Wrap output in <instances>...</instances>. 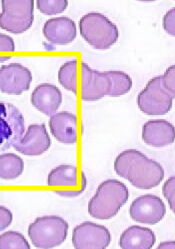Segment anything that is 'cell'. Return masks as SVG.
<instances>
[{
    "mask_svg": "<svg viewBox=\"0 0 175 249\" xmlns=\"http://www.w3.org/2000/svg\"><path fill=\"white\" fill-rule=\"evenodd\" d=\"M68 230V223L64 218L51 215L37 218L28 227V234L33 246L48 249L63 244Z\"/></svg>",
    "mask_w": 175,
    "mask_h": 249,
    "instance_id": "obj_4",
    "label": "cell"
},
{
    "mask_svg": "<svg viewBox=\"0 0 175 249\" xmlns=\"http://www.w3.org/2000/svg\"><path fill=\"white\" fill-rule=\"evenodd\" d=\"M87 178L85 176V173H82L81 174V189L80 190H76V191H55V194L59 195V196L67 197V198H73V197H76L81 195L82 193L85 191L87 187Z\"/></svg>",
    "mask_w": 175,
    "mask_h": 249,
    "instance_id": "obj_28",
    "label": "cell"
},
{
    "mask_svg": "<svg viewBox=\"0 0 175 249\" xmlns=\"http://www.w3.org/2000/svg\"><path fill=\"white\" fill-rule=\"evenodd\" d=\"M30 249L31 247L22 234L7 231L0 235V249Z\"/></svg>",
    "mask_w": 175,
    "mask_h": 249,
    "instance_id": "obj_22",
    "label": "cell"
},
{
    "mask_svg": "<svg viewBox=\"0 0 175 249\" xmlns=\"http://www.w3.org/2000/svg\"><path fill=\"white\" fill-rule=\"evenodd\" d=\"M129 198L127 186L117 179H107L98 186L88 203V213L98 220L115 217Z\"/></svg>",
    "mask_w": 175,
    "mask_h": 249,
    "instance_id": "obj_2",
    "label": "cell"
},
{
    "mask_svg": "<svg viewBox=\"0 0 175 249\" xmlns=\"http://www.w3.org/2000/svg\"><path fill=\"white\" fill-rule=\"evenodd\" d=\"M155 243L156 236L151 229L134 225L123 231L119 245L123 249H151Z\"/></svg>",
    "mask_w": 175,
    "mask_h": 249,
    "instance_id": "obj_16",
    "label": "cell"
},
{
    "mask_svg": "<svg viewBox=\"0 0 175 249\" xmlns=\"http://www.w3.org/2000/svg\"><path fill=\"white\" fill-rule=\"evenodd\" d=\"M13 220V214L8 208L0 206V232L5 230Z\"/></svg>",
    "mask_w": 175,
    "mask_h": 249,
    "instance_id": "obj_27",
    "label": "cell"
},
{
    "mask_svg": "<svg viewBox=\"0 0 175 249\" xmlns=\"http://www.w3.org/2000/svg\"><path fill=\"white\" fill-rule=\"evenodd\" d=\"M174 96L162 85V76L153 77L139 92L137 104L139 110L149 116L165 115L173 107Z\"/></svg>",
    "mask_w": 175,
    "mask_h": 249,
    "instance_id": "obj_6",
    "label": "cell"
},
{
    "mask_svg": "<svg viewBox=\"0 0 175 249\" xmlns=\"http://www.w3.org/2000/svg\"><path fill=\"white\" fill-rule=\"evenodd\" d=\"M50 131L59 142L76 144L78 141V118L67 111L55 113L49 121Z\"/></svg>",
    "mask_w": 175,
    "mask_h": 249,
    "instance_id": "obj_14",
    "label": "cell"
},
{
    "mask_svg": "<svg viewBox=\"0 0 175 249\" xmlns=\"http://www.w3.org/2000/svg\"><path fill=\"white\" fill-rule=\"evenodd\" d=\"M162 27L166 32L172 36L175 35V8L167 11L162 18Z\"/></svg>",
    "mask_w": 175,
    "mask_h": 249,
    "instance_id": "obj_26",
    "label": "cell"
},
{
    "mask_svg": "<svg viewBox=\"0 0 175 249\" xmlns=\"http://www.w3.org/2000/svg\"><path fill=\"white\" fill-rule=\"evenodd\" d=\"M162 82L164 88L175 97V66L172 65L162 75Z\"/></svg>",
    "mask_w": 175,
    "mask_h": 249,
    "instance_id": "obj_25",
    "label": "cell"
},
{
    "mask_svg": "<svg viewBox=\"0 0 175 249\" xmlns=\"http://www.w3.org/2000/svg\"><path fill=\"white\" fill-rule=\"evenodd\" d=\"M114 170L118 176L141 190H149L159 185L165 175L160 163L135 149L121 152L116 157Z\"/></svg>",
    "mask_w": 175,
    "mask_h": 249,
    "instance_id": "obj_1",
    "label": "cell"
},
{
    "mask_svg": "<svg viewBox=\"0 0 175 249\" xmlns=\"http://www.w3.org/2000/svg\"><path fill=\"white\" fill-rule=\"evenodd\" d=\"M78 182V168L69 164L57 166L48 177V184L50 186H76Z\"/></svg>",
    "mask_w": 175,
    "mask_h": 249,
    "instance_id": "obj_18",
    "label": "cell"
},
{
    "mask_svg": "<svg viewBox=\"0 0 175 249\" xmlns=\"http://www.w3.org/2000/svg\"><path fill=\"white\" fill-rule=\"evenodd\" d=\"M78 60L74 59L64 63L58 71V80L61 85L75 95L78 94Z\"/></svg>",
    "mask_w": 175,
    "mask_h": 249,
    "instance_id": "obj_21",
    "label": "cell"
},
{
    "mask_svg": "<svg viewBox=\"0 0 175 249\" xmlns=\"http://www.w3.org/2000/svg\"><path fill=\"white\" fill-rule=\"evenodd\" d=\"M175 126L166 120H151L143 126V141L150 146L155 148L167 146L175 142Z\"/></svg>",
    "mask_w": 175,
    "mask_h": 249,
    "instance_id": "obj_13",
    "label": "cell"
},
{
    "mask_svg": "<svg viewBox=\"0 0 175 249\" xmlns=\"http://www.w3.org/2000/svg\"><path fill=\"white\" fill-rule=\"evenodd\" d=\"M51 141L45 124H33L26 133L13 144L14 149L21 155L37 157L47 152Z\"/></svg>",
    "mask_w": 175,
    "mask_h": 249,
    "instance_id": "obj_11",
    "label": "cell"
},
{
    "mask_svg": "<svg viewBox=\"0 0 175 249\" xmlns=\"http://www.w3.org/2000/svg\"><path fill=\"white\" fill-rule=\"evenodd\" d=\"M111 87L110 79L106 71L92 69L88 80L81 88V98L83 101L95 102L107 96Z\"/></svg>",
    "mask_w": 175,
    "mask_h": 249,
    "instance_id": "obj_17",
    "label": "cell"
},
{
    "mask_svg": "<svg viewBox=\"0 0 175 249\" xmlns=\"http://www.w3.org/2000/svg\"><path fill=\"white\" fill-rule=\"evenodd\" d=\"M167 212L165 204L156 195L147 194L133 200L129 208L130 216L134 221L154 225L160 223Z\"/></svg>",
    "mask_w": 175,
    "mask_h": 249,
    "instance_id": "obj_9",
    "label": "cell"
},
{
    "mask_svg": "<svg viewBox=\"0 0 175 249\" xmlns=\"http://www.w3.org/2000/svg\"><path fill=\"white\" fill-rule=\"evenodd\" d=\"M11 57L9 56H0V63L1 62H4L5 61L9 60L10 59Z\"/></svg>",
    "mask_w": 175,
    "mask_h": 249,
    "instance_id": "obj_31",
    "label": "cell"
},
{
    "mask_svg": "<svg viewBox=\"0 0 175 249\" xmlns=\"http://www.w3.org/2000/svg\"><path fill=\"white\" fill-rule=\"evenodd\" d=\"M24 132L22 113L12 104L0 101V152L10 149Z\"/></svg>",
    "mask_w": 175,
    "mask_h": 249,
    "instance_id": "obj_7",
    "label": "cell"
},
{
    "mask_svg": "<svg viewBox=\"0 0 175 249\" xmlns=\"http://www.w3.org/2000/svg\"><path fill=\"white\" fill-rule=\"evenodd\" d=\"M157 249H175V242L173 241H165L162 242L157 247Z\"/></svg>",
    "mask_w": 175,
    "mask_h": 249,
    "instance_id": "obj_30",
    "label": "cell"
},
{
    "mask_svg": "<svg viewBox=\"0 0 175 249\" xmlns=\"http://www.w3.org/2000/svg\"><path fill=\"white\" fill-rule=\"evenodd\" d=\"M162 194L167 199L171 211L175 213V178L171 177L166 180L162 186Z\"/></svg>",
    "mask_w": 175,
    "mask_h": 249,
    "instance_id": "obj_24",
    "label": "cell"
},
{
    "mask_svg": "<svg viewBox=\"0 0 175 249\" xmlns=\"http://www.w3.org/2000/svg\"><path fill=\"white\" fill-rule=\"evenodd\" d=\"M37 8L47 16L63 13L68 6L67 0H37Z\"/></svg>",
    "mask_w": 175,
    "mask_h": 249,
    "instance_id": "obj_23",
    "label": "cell"
},
{
    "mask_svg": "<svg viewBox=\"0 0 175 249\" xmlns=\"http://www.w3.org/2000/svg\"><path fill=\"white\" fill-rule=\"evenodd\" d=\"M33 80L31 71L19 63L0 68V91L4 94L20 95L29 90Z\"/></svg>",
    "mask_w": 175,
    "mask_h": 249,
    "instance_id": "obj_10",
    "label": "cell"
},
{
    "mask_svg": "<svg viewBox=\"0 0 175 249\" xmlns=\"http://www.w3.org/2000/svg\"><path fill=\"white\" fill-rule=\"evenodd\" d=\"M24 162L19 156L14 153L0 155V178L14 180L22 175Z\"/></svg>",
    "mask_w": 175,
    "mask_h": 249,
    "instance_id": "obj_19",
    "label": "cell"
},
{
    "mask_svg": "<svg viewBox=\"0 0 175 249\" xmlns=\"http://www.w3.org/2000/svg\"><path fill=\"white\" fill-rule=\"evenodd\" d=\"M111 241L110 231L99 224L84 222L73 230L72 243L76 249H105Z\"/></svg>",
    "mask_w": 175,
    "mask_h": 249,
    "instance_id": "obj_8",
    "label": "cell"
},
{
    "mask_svg": "<svg viewBox=\"0 0 175 249\" xmlns=\"http://www.w3.org/2000/svg\"><path fill=\"white\" fill-rule=\"evenodd\" d=\"M110 79L111 87L107 96L110 97H119L129 92L133 88L131 77L124 71H106Z\"/></svg>",
    "mask_w": 175,
    "mask_h": 249,
    "instance_id": "obj_20",
    "label": "cell"
},
{
    "mask_svg": "<svg viewBox=\"0 0 175 249\" xmlns=\"http://www.w3.org/2000/svg\"><path fill=\"white\" fill-rule=\"evenodd\" d=\"M15 51V43L10 36L0 33V52Z\"/></svg>",
    "mask_w": 175,
    "mask_h": 249,
    "instance_id": "obj_29",
    "label": "cell"
},
{
    "mask_svg": "<svg viewBox=\"0 0 175 249\" xmlns=\"http://www.w3.org/2000/svg\"><path fill=\"white\" fill-rule=\"evenodd\" d=\"M80 34L85 42L94 49L107 50L117 42V26L106 16L99 12H89L79 22Z\"/></svg>",
    "mask_w": 175,
    "mask_h": 249,
    "instance_id": "obj_3",
    "label": "cell"
},
{
    "mask_svg": "<svg viewBox=\"0 0 175 249\" xmlns=\"http://www.w3.org/2000/svg\"><path fill=\"white\" fill-rule=\"evenodd\" d=\"M0 28L14 35L28 31L34 20L33 0H2Z\"/></svg>",
    "mask_w": 175,
    "mask_h": 249,
    "instance_id": "obj_5",
    "label": "cell"
},
{
    "mask_svg": "<svg viewBox=\"0 0 175 249\" xmlns=\"http://www.w3.org/2000/svg\"><path fill=\"white\" fill-rule=\"evenodd\" d=\"M62 92L54 84H39L32 92L31 103L37 110L51 116L57 112L62 103Z\"/></svg>",
    "mask_w": 175,
    "mask_h": 249,
    "instance_id": "obj_15",
    "label": "cell"
},
{
    "mask_svg": "<svg viewBox=\"0 0 175 249\" xmlns=\"http://www.w3.org/2000/svg\"><path fill=\"white\" fill-rule=\"evenodd\" d=\"M43 34L51 44L65 46L76 39L78 31L73 19L61 16L46 21L43 27Z\"/></svg>",
    "mask_w": 175,
    "mask_h": 249,
    "instance_id": "obj_12",
    "label": "cell"
}]
</instances>
